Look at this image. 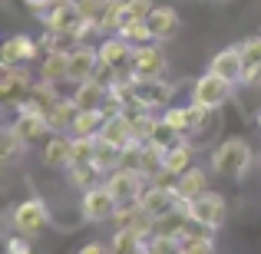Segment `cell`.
Returning a JSON list of instances; mask_svg holds the SVG:
<instances>
[{
	"instance_id": "1",
	"label": "cell",
	"mask_w": 261,
	"mask_h": 254,
	"mask_svg": "<svg viewBox=\"0 0 261 254\" xmlns=\"http://www.w3.org/2000/svg\"><path fill=\"white\" fill-rule=\"evenodd\" d=\"M251 162H255V152H251L248 139H238V135L225 139L212 152V172L222 175V178H242L251 168Z\"/></svg>"
},
{
	"instance_id": "2",
	"label": "cell",
	"mask_w": 261,
	"mask_h": 254,
	"mask_svg": "<svg viewBox=\"0 0 261 254\" xmlns=\"http://www.w3.org/2000/svg\"><path fill=\"white\" fill-rule=\"evenodd\" d=\"M231 93H235V79L208 70L192 86V102H198V106H205V109H222L225 102L231 99Z\"/></svg>"
},
{
	"instance_id": "3",
	"label": "cell",
	"mask_w": 261,
	"mask_h": 254,
	"mask_svg": "<svg viewBox=\"0 0 261 254\" xmlns=\"http://www.w3.org/2000/svg\"><path fill=\"white\" fill-rule=\"evenodd\" d=\"M116 198H113V191L106 188V182H96V185H89V188H83V198H80V215H83V221L89 224H102V221H113V215H116Z\"/></svg>"
},
{
	"instance_id": "4",
	"label": "cell",
	"mask_w": 261,
	"mask_h": 254,
	"mask_svg": "<svg viewBox=\"0 0 261 254\" xmlns=\"http://www.w3.org/2000/svg\"><path fill=\"white\" fill-rule=\"evenodd\" d=\"M189 215H192V221H198L202 228L218 231L225 224V218H228V202H225V195H218V191H202V195H195L189 202Z\"/></svg>"
},
{
	"instance_id": "5",
	"label": "cell",
	"mask_w": 261,
	"mask_h": 254,
	"mask_svg": "<svg viewBox=\"0 0 261 254\" xmlns=\"http://www.w3.org/2000/svg\"><path fill=\"white\" fill-rule=\"evenodd\" d=\"M10 221H13V231H17V235L37 238V235H43L46 224H50V208H46L40 198H27V202H20L17 208L10 211Z\"/></svg>"
},
{
	"instance_id": "6",
	"label": "cell",
	"mask_w": 261,
	"mask_h": 254,
	"mask_svg": "<svg viewBox=\"0 0 261 254\" xmlns=\"http://www.w3.org/2000/svg\"><path fill=\"white\" fill-rule=\"evenodd\" d=\"M133 53H136V46L122 33H109L99 43L102 70H109V73H133Z\"/></svg>"
},
{
	"instance_id": "7",
	"label": "cell",
	"mask_w": 261,
	"mask_h": 254,
	"mask_svg": "<svg viewBox=\"0 0 261 254\" xmlns=\"http://www.w3.org/2000/svg\"><path fill=\"white\" fill-rule=\"evenodd\" d=\"M146 185H149V178L142 175V172H136V168H113L106 175V188L113 191L116 202H133V198H142Z\"/></svg>"
},
{
	"instance_id": "8",
	"label": "cell",
	"mask_w": 261,
	"mask_h": 254,
	"mask_svg": "<svg viewBox=\"0 0 261 254\" xmlns=\"http://www.w3.org/2000/svg\"><path fill=\"white\" fill-rule=\"evenodd\" d=\"M99 70H102L99 46L80 43V46H73V50H70V83L73 86H80V83H86V79L99 76Z\"/></svg>"
},
{
	"instance_id": "9",
	"label": "cell",
	"mask_w": 261,
	"mask_h": 254,
	"mask_svg": "<svg viewBox=\"0 0 261 254\" xmlns=\"http://www.w3.org/2000/svg\"><path fill=\"white\" fill-rule=\"evenodd\" d=\"M40 20H43L46 30L60 33V37H70L73 30L80 26V7L76 4H50L46 10H40Z\"/></svg>"
},
{
	"instance_id": "10",
	"label": "cell",
	"mask_w": 261,
	"mask_h": 254,
	"mask_svg": "<svg viewBox=\"0 0 261 254\" xmlns=\"http://www.w3.org/2000/svg\"><path fill=\"white\" fill-rule=\"evenodd\" d=\"M133 73L139 79H152V76H162V73H166V53L155 46V40L136 46V53H133Z\"/></svg>"
},
{
	"instance_id": "11",
	"label": "cell",
	"mask_w": 261,
	"mask_h": 254,
	"mask_svg": "<svg viewBox=\"0 0 261 254\" xmlns=\"http://www.w3.org/2000/svg\"><path fill=\"white\" fill-rule=\"evenodd\" d=\"M149 26H152V40L155 43H166V40H175L178 30H182V17H178L175 7H155L149 13Z\"/></svg>"
},
{
	"instance_id": "12",
	"label": "cell",
	"mask_w": 261,
	"mask_h": 254,
	"mask_svg": "<svg viewBox=\"0 0 261 254\" xmlns=\"http://www.w3.org/2000/svg\"><path fill=\"white\" fill-rule=\"evenodd\" d=\"M33 57H37V40L27 37V33L10 37L4 43V50H0V63L4 66H27Z\"/></svg>"
},
{
	"instance_id": "13",
	"label": "cell",
	"mask_w": 261,
	"mask_h": 254,
	"mask_svg": "<svg viewBox=\"0 0 261 254\" xmlns=\"http://www.w3.org/2000/svg\"><path fill=\"white\" fill-rule=\"evenodd\" d=\"M175 244H178V254H198V251H215V231L202 228L195 221V228H182L175 235Z\"/></svg>"
},
{
	"instance_id": "14",
	"label": "cell",
	"mask_w": 261,
	"mask_h": 254,
	"mask_svg": "<svg viewBox=\"0 0 261 254\" xmlns=\"http://www.w3.org/2000/svg\"><path fill=\"white\" fill-rule=\"evenodd\" d=\"M261 83V37H248L242 43V86Z\"/></svg>"
},
{
	"instance_id": "15",
	"label": "cell",
	"mask_w": 261,
	"mask_h": 254,
	"mask_svg": "<svg viewBox=\"0 0 261 254\" xmlns=\"http://www.w3.org/2000/svg\"><path fill=\"white\" fill-rule=\"evenodd\" d=\"M99 139L113 142V146H119V149H126L129 142H136L133 139V126H129V116L126 112L106 116V122H102V129H99Z\"/></svg>"
},
{
	"instance_id": "16",
	"label": "cell",
	"mask_w": 261,
	"mask_h": 254,
	"mask_svg": "<svg viewBox=\"0 0 261 254\" xmlns=\"http://www.w3.org/2000/svg\"><path fill=\"white\" fill-rule=\"evenodd\" d=\"M169 96H172V86H169L162 76H152V79H136V99L146 102L149 109L166 106Z\"/></svg>"
},
{
	"instance_id": "17",
	"label": "cell",
	"mask_w": 261,
	"mask_h": 254,
	"mask_svg": "<svg viewBox=\"0 0 261 254\" xmlns=\"http://www.w3.org/2000/svg\"><path fill=\"white\" fill-rule=\"evenodd\" d=\"M43 162L50 168H70V162H73V135L66 139V135L53 132V139L43 142Z\"/></svg>"
},
{
	"instance_id": "18",
	"label": "cell",
	"mask_w": 261,
	"mask_h": 254,
	"mask_svg": "<svg viewBox=\"0 0 261 254\" xmlns=\"http://www.w3.org/2000/svg\"><path fill=\"white\" fill-rule=\"evenodd\" d=\"M40 76L46 79V83H63V79H70V53L60 50V46H50L43 57V66H40Z\"/></svg>"
},
{
	"instance_id": "19",
	"label": "cell",
	"mask_w": 261,
	"mask_h": 254,
	"mask_svg": "<svg viewBox=\"0 0 261 254\" xmlns=\"http://www.w3.org/2000/svg\"><path fill=\"white\" fill-rule=\"evenodd\" d=\"M13 126L20 129V135L27 139V146L30 142H40V139H46L50 135V119H46V112H20V119L13 122Z\"/></svg>"
},
{
	"instance_id": "20",
	"label": "cell",
	"mask_w": 261,
	"mask_h": 254,
	"mask_svg": "<svg viewBox=\"0 0 261 254\" xmlns=\"http://www.w3.org/2000/svg\"><path fill=\"white\" fill-rule=\"evenodd\" d=\"M208 70H215V73H222V76L242 83V46H225V50H218L215 57H212Z\"/></svg>"
},
{
	"instance_id": "21",
	"label": "cell",
	"mask_w": 261,
	"mask_h": 254,
	"mask_svg": "<svg viewBox=\"0 0 261 254\" xmlns=\"http://www.w3.org/2000/svg\"><path fill=\"white\" fill-rule=\"evenodd\" d=\"M106 96H109V83H102L99 76H93V79H86V83L76 86L73 99H76L80 109H96V106H102V102H106Z\"/></svg>"
},
{
	"instance_id": "22",
	"label": "cell",
	"mask_w": 261,
	"mask_h": 254,
	"mask_svg": "<svg viewBox=\"0 0 261 254\" xmlns=\"http://www.w3.org/2000/svg\"><path fill=\"white\" fill-rule=\"evenodd\" d=\"M76 116H80V106H76V99H57L50 109H46V119H50V126H53V132H63V129H73V122H76Z\"/></svg>"
},
{
	"instance_id": "23",
	"label": "cell",
	"mask_w": 261,
	"mask_h": 254,
	"mask_svg": "<svg viewBox=\"0 0 261 254\" xmlns=\"http://www.w3.org/2000/svg\"><path fill=\"white\" fill-rule=\"evenodd\" d=\"M192 165H195V146H192V142L182 135L175 146L166 149V168L175 172V175H182V172L192 168Z\"/></svg>"
},
{
	"instance_id": "24",
	"label": "cell",
	"mask_w": 261,
	"mask_h": 254,
	"mask_svg": "<svg viewBox=\"0 0 261 254\" xmlns=\"http://www.w3.org/2000/svg\"><path fill=\"white\" fill-rule=\"evenodd\" d=\"M175 188H178V195H182V198H189V202H192L195 195H202V191H208V172H205V168H198V165L185 168L182 175H178Z\"/></svg>"
},
{
	"instance_id": "25",
	"label": "cell",
	"mask_w": 261,
	"mask_h": 254,
	"mask_svg": "<svg viewBox=\"0 0 261 254\" xmlns=\"http://www.w3.org/2000/svg\"><path fill=\"white\" fill-rule=\"evenodd\" d=\"M166 168V149L155 146V142H142V152H139V172L146 178L159 175V172Z\"/></svg>"
},
{
	"instance_id": "26",
	"label": "cell",
	"mask_w": 261,
	"mask_h": 254,
	"mask_svg": "<svg viewBox=\"0 0 261 254\" xmlns=\"http://www.w3.org/2000/svg\"><path fill=\"white\" fill-rule=\"evenodd\" d=\"M102 122H106L102 106H96V109H80V116H76V122H73L70 132H73V135H99Z\"/></svg>"
},
{
	"instance_id": "27",
	"label": "cell",
	"mask_w": 261,
	"mask_h": 254,
	"mask_svg": "<svg viewBox=\"0 0 261 254\" xmlns=\"http://www.w3.org/2000/svg\"><path fill=\"white\" fill-rule=\"evenodd\" d=\"M122 7H126V0H106L99 10V17H96V33H116L122 23Z\"/></svg>"
},
{
	"instance_id": "28",
	"label": "cell",
	"mask_w": 261,
	"mask_h": 254,
	"mask_svg": "<svg viewBox=\"0 0 261 254\" xmlns=\"http://www.w3.org/2000/svg\"><path fill=\"white\" fill-rule=\"evenodd\" d=\"M102 175V168L96 165V162H83V165H70V185L73 188H89V185H96Z\"/></svg>"
},
{
	"instance_id": "29",
	"label": "cell",
	"mask_w": 261,
	"mask_h": 254,
	"mask_svg": "<svg viewBox=\"0 0 261 254\" xmlns=\"http://www.w3.org/2000/svg\"><path fill=\"white\" fill-rule=\"evenodd\" d=\"M119 159H122V149L119 146H113V142H96V165L102 168V175H106V172H113V168H119Z\"/></svg>"
},
{
	"instance_id": "30",
	"label": "cell",
	"mask_w": 261,
	"mask_h": 254,
	"mask_svg": "<svg viewBox=\"0 0 261 254\" xmlns=\"http://www.w3.org/2000/svg\"><path fill=\"white\" fill-rule=\"evenodd\" d=\"M162 119H166L178 135H189L192 132V106H169L166 112H162Z\"/></svg>"
},
{
	"instance_id": "31",
	"label": "cell",
	"mask_w": 261,
	"mask_h": 254,
	"mask_svg": "<svg viewBox=\"0 0 261 254\" xmlns=\"http://www.w3.org/2000/svg\"><path fill=\"white\" fill-rule=\"evenodd\" d=\"M116 33H122V37L129 40V43H149L152 40V26H149V20H133V23H122Z\"/></svg>"
},
{
	"instance_id": "32",
	"label": "cell",
	"mask_w": 261,
	"mask_h": 254,
	"mask_svg": "<svg viewBox=\"0 0 261 254\" xmlns=\"http://www.w3.org/2000/svg\"><path fill=\"white\" fill-rule=\"evenodd\" d=\"M23 149H27V139L20 135V129L17 126H7L4 129V162H13Z\"/></svg>"
},
{
	"instance_id": "33",
	"label": "cell",
	"mask_w": 261,
	"mask_h": 254,
	"mask_svg": "<svg viewBox=\"0 0 261 254\" xmlns=\"http://www.w3.org/2000/svg\"><path fill=\"white\" fill-rule=\"evenodd\" d=\"M109 248H113V251H139V248H146V241H142L136 231H129V228H116Z\"/></svg>"
},
{
	"instance_id": "34",
	"label": "cell",
	"mask_w": 261,
	"mask_h": 254,
	"mask_svg": "<svg viewBox=\"0 0 261 254\" xmlns=\"http://www.w3.org/2000/svg\"><path fill=\"white\" fill-rule=\"evenodd\" d=\"M152 10H155L152 0H126V7H122V23H133V20H149V13H152Z\"/></svg>"
},
{
	"instance_id": "35",
	"label": "cell",
	"mask_w": 261,
	"mask_h": 254,
	"mask_svg": "<svg viewBox=\"0 0 261 254\" xmlns=\"http://www.w3.org/2000/svg\"><path fill=\"white\" fill-rule=\"evenodd\" d=\"M182 139V135L175 132L172 126H169L166 119H155V126H152V135H149L146 142H155V146H162V149H169V146H175V142Z\"/></svg>"
},
{
	"instance_id": "36",
	"label": "cell",
	"mask_w": 261,
	"mask_h": 254,
	"mask_svg": "<svg viewBox=\"0 0 261 254\" xmlns=\"http://www.w3.org/2000/svg\"><path fill=\"white\" fill-rule=\"evenodd\" d=\"M102 4L106 0H80V17L83 20H89V23H96V17H99V10H102Z\"/></svg>"
},
{
	"instance_id": "37",
	"label": "cell",
	"mask_w": 261,
	"mask_h": 254,
	"mask_svg": "<svg viewBox=\"0 0 261 254\" xmlns=\"http://www.w3.org/2000/svg\"><path fill=\"white\" fill-rule=\"evenodd\" d=\"M7 251H10V254H27V251H30V238H27V235L10 238V241H7Z\"/></svg>"
},
{
	"instance_id": "38",
	"label": "cell",
	"mask_w": 261,
	"mask_h": 254,
	"mask_svg": "<svg viewBox=\"0 0 261 254\" xmlns=\"http://www.w3.org/2000/svg\"><path fill=\"white\" fill-rule=\"evenodd\" d=\"M99 251H106V244H99V241H89L80 248V254H99Z\"/></svg>"
},
{
	"instance_id": "39",
	"label": "cell",
	"mask_w": 261,
	"mask_h": 254,
	"mask_svg": "<svg viewBox=\"0 0 261 254\" xmlns=\"http://www.w3.org/2000/svg\"><path fill=\"white\" fill-rule=\"evenodd\" d=\"M23 4H27V7H33V10H46L53 0H23Z\"/></svg>"
},
{
	"instance_id": "40",
	"label": "cell",
	"mask_w": 261,
	"mask_h": 254,
	"mask_svg": "<svg viewBox=\"0 0 261 254\" xmlns=\"http://www.w3.org/2000/svg\"><path fill=\"white\" fill-rule=\"evenodd\" d=\"M53 4H80V0H53Z\"/></svg>"
},
{
	"instance_id": "41",
	"label": "cell",
	"mask_w": 261,
	"mask_h": 254,
	"mask_svg": "<svg viewBox=\"0 0 261 254\" xmlns=\"http://www.w3.org/2000/svg\"><path fill=\"white\" fill-rule=\"evenodd\" d=\"M255 122H258V129H261V112H258V116H255Z\"/></svg>"
}]
</instances>
